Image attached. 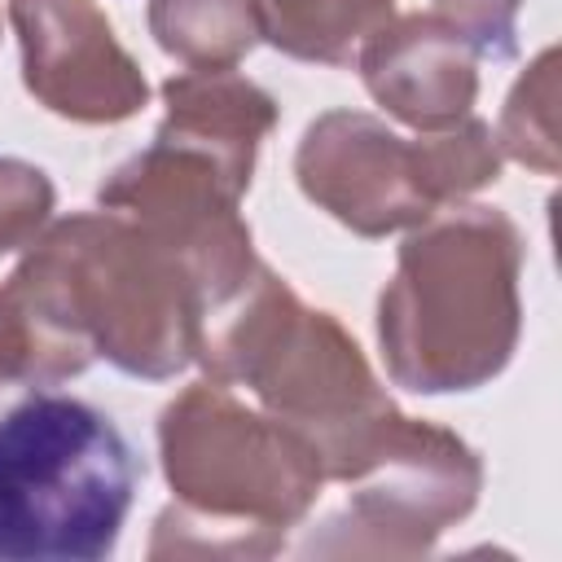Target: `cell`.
Listing matches in <instances>:
<instances>
[{
    "label": "cell",
    "mask_w": 562,
    "mask_h": 562,
    "mask_svg": "<svg viewBox=\"0 0 562 562\" xmlns=\"http://www.w3.org/2000/svg\"><path fill=\"white\" fill-rule=\"evenodd\" d=\"M140 461L114 417L66 391L0 413V562H101L114 553Z\"/></svg>",
    "instance_id": "6da1fadb"
},
{
    "label": "cell",
    "mask_w": 562,
    "mask_h": 562,
    "mask_svg": "<svg viewBox=\"0 0 562 562\" xmlns=\"http://www.w3.org/2000/svg\"><path fill=\"white\" fill-rule=\"evenodd\" d=\"M162 457L171 487L211 518L228 522L233 553L281 549V531L307 514L325 479L316 448L281 422L193 391L162 413Z\"/></svg>",
    "instance_id": "7a4b0ae2"
},
{
    "label": "cell",
    "mask_w": 562,
    "mask_h": 562,
    "mask_svg": "<svg viewBox=\"0 0 562 562\" xmlns=\"http://www.w3.org/2000/svg\"><path fill=\"white\" fill-rule=\"evenodd\" d=\"M518 237L509 220L474 206L461 220L413 237L400 259V281L382 294V342L391 373L413 391H457L452 373V312L514 338Z\"/></svg>",
    "instance_id": "3957f363"
},
{
    "label": "cell",
    "mask_w": 562,
    "mask_h": 562,
    "mask_svg": "<svg viewBox=\"0 0 562 562\" xmlns=\"http://www.w3.org/2000/svg\"><path fill=\"white\" fill-rule=\"evenodd\" d=\"M338 4L347 13H356L369 31L391 13V0H338ZM312 13H316V0H263L259 4V31L277 48L303 57L307 53V35H312Z\"/></svg>",
    "instance_id": "277c9868"
}]
</instances>
